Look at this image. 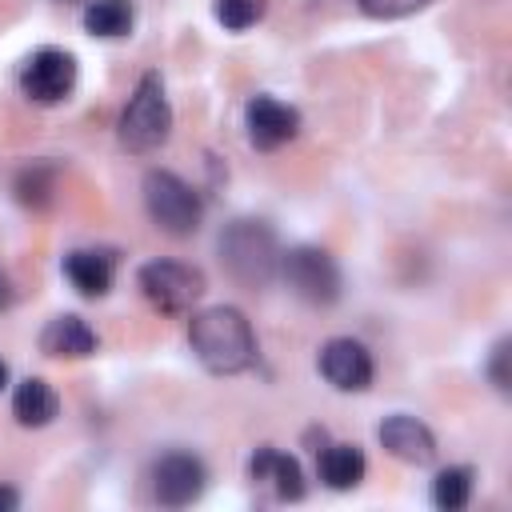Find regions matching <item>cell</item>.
I'll use <instances>...</instances> for the list:
<instances>
[{
  "instance_id": "obj_6",
  "label": "cell",
  "mask_w": 512,
  "mask_h": 512,
  "mask_svg": "<svg viewBox=\"0 0 512 512\" xmlns=\"http://www.w3.org/2000/svg\"><path fill=\"white\" fill-rule=\"evenodd\" d=\"M136 280H140L144 300L168 316L188 312L204 296V272L192 264H180V260H152L140 268Z\"/></svg>"
},
{
  "instance_id": "obj_21",
  "label": "cell",
  "mask_w": 512,
  "mask_h": 512,
  "mask_svg": "<svg viewBox=\"0 0 512 512\" xmlns=\"http://www.w3.org/2000/svg\"><path fill=\"white\" fill-rule=\"evenodd\" d=\"M364 16L372 20H400V16H412V12H424L432 0H356Z\"/></svg>"
},
{
  "instance_id": "obj_1",
  "label": "cell",
  "mask_w": 512,
  "mask_h": 512,
  "mask_svg": "<svg viewBox=\"0 0 512 512\" xmlns=\"http://www.w3.org/2000/svg\"><path fill=\"white\" fill-rule=\"evenodd\" d=\"M188 344L196 360L216 376H236L256 360V336L240 308L216 304L188 320Z\"/></svg>"
},
{
  "instance_id": "obj_19",
  "label": "cell",
  "mask_w": 512,
  "mask_h": 512,
  "mask_svg": "<svg viewBox=\"0 0 512 512\" xmlns=\"http://www.w3.org/2000/svg\"><path fill=\"white\" fill-rule=\"evenodd\" d=\"M472 496V472L468 468H444L432 480V504L444 512H460Z\"/></svg>"
},
{
  "instance_id": "obj_12",
  "label": "cell",
  "mask_w": 512,
  "mask_h": 512,
  "mask_svg": "<svg viewBox=\"0 0 512 512\" xmlns=\"http://www.w3.org/2000/svg\"><path fill=\"white\" fill-rule=\"evenodd\" d=\"M248 476H252L260 488H268L276 500H300V496H304V472H300V464H296L288 452L272 448V444L252 456Z\"/></svg>"
},
{
  "instance_id": "obj_20",
  "label": "cell",
  "mask_w": 512,
  "mask_h": 512,
  "mask_svg": "<svg viewBox=\"0 0 512 512\" xmlns=\"http://www.w3.org/2000/svg\"><path fill=\"white\" fill-rule=\"evenodd\" d=\"M264 16V0H216V20L232 32L252 28Z\"/></svg>"
},
{
  "instance_id": "obj_2",
  "label": "cell",
  "mask_w": 512,
  "mask_h": 512,
  "mask_svg": "<svg viewBox=\"0 0 512 512\" xmlns=\"http://www.w3.org/2000/svg\"><path fill=\"white\" fill-rule=\"evenodd\" d=\"M220 264L244 288H264L280 268L276 232L264 220H232L220 232Z\"/></svg>"
},
{
  "instance_id": "obj_10",
  "label": "cell",
  "mask_w": 512,
  "mask_h": 512,
  "mask_svg": "<svg viewBox=\"0 0 512 512\" xmlns=\"http://www.w3.org/2000/svg\"><path fill=\"white\" fill-rule=\"evenodd\" d=\"M300 132V112L276 96H252L248 100V140L260 152H272L288 144Z\"/></svg>"
},
{
  "instance_id": "obj_23",
  "label": "cell",
  "mask_w": 512,
  "mask_h": 512,
  "mask_svg": "<svg viewBox=\"0 0 512 512\" xmlns=\"http://www.w3.org/2000/svg\"><path fill=\"white\" fill-rule=\"evenodd\" d=\"M16 504H20V492H16V488H4V484H0V508H16Z\"/></svg>"
},
{
  "instance_id": "obj_8",
  "label": "cell",
  "mask_w": 512,
  "mask_h": 512,
  "mask_svg": "<svg viewBox=\"0 0 512 512\" xmlns=\"http://www.w3.org/2000/svg\"><path fill=\"white\" fill-rule=\"evenodd\" d=\"M204 484H208V468H204V460L192 456V452H168V456H160L156 468H152V492H156V500L168 504V508L192 504V500L204 492Z\"/></svg>"
},
{
  "instance_id": "obj_17",
  "label": "cell",
  "mask_w": 512,
  "mask_h": 512,
  "mask_svg": "<svg viewBox=\"0 0 512 512\" xmlns=\"http://www.w3.org/2000/svg\"><path fill=\"white\" fill-rule=\"evenodd\" d=\"M132 20H136L132 0H88V8H84V28L92 36H104V40L128 36Z\"/></svg>"
},
{
  "instance_id": "obj_13",
  "label": "cell",
  "mask_w": 512,
  "mask_h": 512,
  "mask_svg": "<svg viewBox=\"0 0 512 512\" xmlns=\"http://www.w3.org/2000/svg\"><path fill=\"white\" fill-rule=\"evenodd\" d=\"M64 276L72 280V288L80 296H104L116 280V256L100 252V248H76L64 256Z\"/></svg>"
},
{
  "instance_id": "obj_7",
  "label": "cell",
  "mask_w": 512,
  "mask_h": 512,
  "mask_svg": "<svg viewBox=\"0 0 512 512\" xmlns=\"http://www.w3.org/2000/svg\"><path fill=\"white\" fill-rule=\"evenodd\" d=\"M76 88V60L64 48H40L20 64V92L32 104H60Z\"/></svg>"
},
{
  "instance_id": "obj_25",
  "label": "cell",
  "mask_w": 512,
  "mask_h": 512,
  "mask_svg": "<svg viewBox=\"0 0 512 512\" xmlns=\"http://www.w3.org/2000/svg\"><path fill=\"white\" fill-rule=\"evenodd\" d=\"M4 384H8V368H4V360H0V392H4Z\"/></svg>"
},
{
  "instance_id": "obj_3",
  "label": "cell",
  "mask_w": 512,
  "mask_h": 512,
  "mask_svg": "<svg viewBox=\"0 0 512 512\" xmlns=\"http://www.w3.org/2000/svg\"><path fill=\"white\" fill-rule=\"evenodd\" d=\"M168 132H172V108L164 96V80L156 72H144L120 112V144L136 156H148L168 140Z\"/></svg>"
},
{
  "instance_id": "obj_5",
  "label": "cell",
  "mask_w": 512,
  "mask_h": 512,
  "mask_svg": "<svg viewBox=\"0 0 512 512\" xmlns=\"http://www.w3.org/2000/svg\"><path fill=\"white\" fill-rule=\"evenodd\" d=\"M276 272L304 304H332L340 296V268L324 248H312V244L288 248V252H280Z\"/></svg>"
},
{
  "instance_id": "obj_9",
  "label": "cell",
  "mask_w": 512,
  "mask_h": 512,
  "mask_svg": "<svg viewBox=\"0 0 512 512\" xmlns=\"http://www.w3.org/2000/svg\"><path fill=\"white\" fill-rule=\"evenodd\" d=\"M320 376L340 392H364L372 384L376 368H372V356H368V348L360 340L336 336V340H328L320 348Z\"/></svg>"
},
{
  "instance_id": "obj_4",
  "label": "cell",
  "mask_w": 512,
  "mask_h": 512,
  "mask_svg": "<svg viewBox=\"0 0 512 512\" xmlns=\"http://www.w3.org/2000/svg\"><path fill=\"white\" fill-rule=\"evenodd\" d=\"M144 208H148L152 224L168 236H192L204 220V204H200L196 188L164 168H152L144 176Z\"/></svg>"
},
{
  "instance_id": "obj_24",
  "label": "cell",
  "mask_w": 512,
  "mask_h": 512,
  "mask_svg": "<svg viewBox=\"0 0 512 512\" xmlns=\"http://www.w3.org/2000/svg\"><path fill=\"white\" fill-rule=\"evenodd\" d=\"M8 304H12V284H8V276L0 272V312H4Z\"/></svg>"
},
{
  "instance_id": "obj_15",
  "label": "cell",
  "mask_w": 512,
  "mask_h": 512,
  "mask_svg": "<svg viewBox=\"0 0 512 512\" xmlns=\"http://www.w3.org/2000/svg\"><path fill=\"white\" fill-rule=\"evenodd\" d=\"M56 412H60V400H56L52 384H44L40 376H28V380L16 384V392H12V416H16V424L44 428V424L56 420Z\"/></svg>"
},
{
  "instance_id": "obj_16",
  "label": "cell",
  "mask_w": 512,
  "mask_h": 512,
  "mask_svg": "<svg viewBox=\"0 0 512 512\" xmlns=\"http://www.w3.org/2000/svg\"><path fill=\"white\" fill-rule=\"evenodd\" d=\"M320 480L328 484V488H336V492H344V488H356L360 480H364V472H368V460H364V452L356 448V444H328L324 452H320Z\"/></svg>"
},
{
  "instance_id": "obj_18",
  "label": "cell",
  "mask_w": 512,
  "mask_h": 512,
  "mask_svg": "<svg viewBox=\"0 0 512 512\" xmlns=\"http://www.w3.org/2000/svg\"><path fill=\"white\" fill-rule=\"evenodd\" d=\"M52 192H56V164H48V160H36L16 176V200L20 204L44 208L52 200Z\"/></svg>"
},
{
  "instance_id": "obj_11",
  "label": "cell",
  "mask_w": 512,
  "mask_h": 512,
  "mask_svg": "<svg viewBox=\"0 0 512 512\" xmlns=\"http://www.w3.org/2000/svg\"><path fill=\"white\" fill-rule=\"evenodd\" d=\"M380 444H384L388 456H396L404 464H416V468H424V464L436 460V436H432V428L420 424L416 416H404V412H396V416H388L380 424Z\"/></svg>"
},
{
  "instance_id": "obj_22",
  "label": "cell",
  "mask_w": 512,
  "mask_h": 512,
  "mask_svg": "<svg viewBox=\"0 0 512 512\" xmlns=\"http://www.w3.org/2000/svg\"><path fill=\"white\" fill-rule=\"evenodd\" d=\"M488 376L496 384V392H508V340H500L492 348V364H488Z\"/></svg>"
},
{
  "instance_id": "obj_14",
  "label": "cell",
  "mask_w": 512,
  "mask_h": 512,
  "mask_svg": "<svg viewBox=\"0 0 512 512\" xmlns=\"http://www.w3.org/2000/svg\"><path fill=\"white\" fill-rule=\"evenodd\" d=\"M40 352L56 356V360H80L96 352V332L80 320V316H52L40 332Z\"/></svg>"
}]
</instances>
